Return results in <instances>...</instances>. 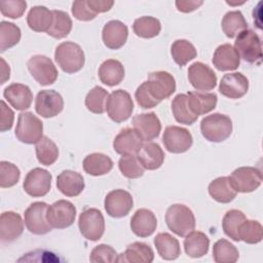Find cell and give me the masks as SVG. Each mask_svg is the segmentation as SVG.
Here are the masks:
<instances>
[{
    "label": "cell",
    "mask_w": 263,
    "mask_h": 263,
    "mask_svg": "<svg viewBox=\"0 0 263 263\" xmlns=\"http://www.w3.org/2000/svg\"><path fill=\"white\" fill-rule=\"evenodd\" d=\"M1 72H2V79H1V84H3L7 79H9L10 76V68L9 66L6 64V62L4 61L3 58H1Z\"/></svg>",
    "instance_id": "6f0895ef"
},
{
    "label": "cell",
    "mask_w": 263,
    "mask_h": 263,
    "mask_svg": "<svg viewBox=\"0 0 263 263\" xmlns=\"http://www.w3.org/2000/svg\"><path fill=\"white\" fill-rule=\"evenodd\" d=\"M239 253L234 245L221 238L214 243L213 259L217 263H234L238 260Z\"/></svg>",
    "instance_id": "b9f144b4"
},
{
    "label": "cell",
    "mask_w": 263,
    "mask_h": 263,
    "mask_svg": "<svg viewBox=\"0 0 263 263\" xmlns=\"http://www.w3.org/2000/svg\"><path fill=\"white\" fill-rule=\"evenodd\" d=\"M35 151L38 161L46 166L53 164L59 157L58 146L46 136H43L42 139L36 143Z\"/></svg>",
    "instance_id": "60d3db41"
},
{
    "label": "cell",
    "mask_w": 263,
    "mask_h": 263,
    "mask_svg": "<svg viewBox=\"0 0 263 263\" xmlns=\"http://www.w3.org/2000/svg\"><path fill=\"white\" fill-rule=\"evenodd\" d=\"M143 145V140L134 128L126 127L120 130L113 141V149L116 153L124 155L137 154Z\"/></svg>",
    "instance_id": "7402d4cb"
},
{
    "label": "cell",
    "mask_w": 263,
    "mask_h": 263,
    "mask_svg": "<svg viewBox=\"0 0 263 263\" xmlns=\"http://www.w3.org/2000/svg\"><path fill=\"white\" fill-rule=\"evenodd\" d=\"M1 105V116H0V130L6 132L12 127L14 120L13 111L6 105V103L2 100L0 102Z\"/></svg>",
    "instance_id": "db71d44e"
},
{
    "label": "cell",
    "mask_w": 263,
    "mask_h": 263,
    "mask_svg": "<svg viewBox=\"0 0 263 263\" xmlns=\"http://www.w3.org/2000/svg\"><path fill=\"white\" fill-rule=\"evenodd\" d=\"M217 95L215 92L189 91L187 93V104L190 111L196 115H203L216 108Z\"/></svg>",
    "instance_id": "4316f807"
},
{
    "label": "cell",
    "mask_w": 263,
    "mask_h": 263,
    "mask_svg": "<svg viewBox=\"0 0 263 263\" xmlns=\"http://www.w3.org/2000/svg\"><path fill=\"white\" fill-rule=\"evenodd\" d=\"M165 223L171 231L183 237L194 230L195 217L187 205L176 203L166 210Z\"/></svg>",
    "instance_id": "3957f363"
},
{
    "label": "cell",
    "mask_w": 263,
    "mask_h": 263,
    "mask_svg": "<svg viewBox=\"0 0 263 263\" xmlns=\"http://www.w3.org/2000/svg\"><path fill=\"white\" fill-rule=\"evenodd\" d=\"M212 62L219 71H233L238 68L240 58L231 44L225 43L216 48Z\"/></svg>",
    "instance_id": "d4e9b609"
},
{
    "label": "cell",
    "mask_w": 263,
    "mask_h": 263,
    "mask_svg": "<svg viewBox=\"0 0 263 263\" xmlns=\"http://www.w3.org/2000/svg\"><path fill=\"white\" fill-rule=\"evenodd\" d=\"M21 29L13 23L2 21L0 23V51L13 47L21 40Z\"/></svg>",
    "instance_id": "ee69618b"
},
{
    "label": "cell",
    "mask_w": 263,
    "mask_h": 263,
    "mask_svg": "<svg viewBox=\"0 0 263 263\" xmlns=\"http://www.w3.org/2000/svg\"><path fill=\"white\" fill-rule=\"evenodd\" d=\"M171 54L175 63L183 67L196 58L197 51L194 45L188 40L178 39L171 46Z\"/></svg>",
    "instance_id": "74e56055"
},
{
    "label": "cell",
    "mask_w": 263,
    "mask_h": 263,
    "mask_svg": "<svg viewBox=\"0 0 263 263\" xmlns=\"http://www.w3.org/2000/svg\"><path fill=\"white\" fill-rule=\"evenodd\" d=\"M135 98H136L138 105L144 109H150L159 104L157 101H155L150 96V93L147 90L145 82H143L140 86H138V88L135 92Z\"/></svg>",
    "instance_id": "f5cc1de1"
},
{
    "label": "cell",
    "mask_w": 263,
    "mask_h": 263,
    "mask_svg": "<svg viewBox=\"0 0 263 263\" xmlns=\"http://www.w3.org/2000/svg\"><path fill=\"white\" fill-rule=\"evenodd\" d=\"M248 89L249 80L239 72L225 74L219 84V91L229 99H239L248 92Z\"/></svg>",
    "instance_id": "d6986e66"
},
{
    "label": "cell",
    "mask_w": 263,
    "mask_h": 263,
    "mask_svg": "<svg viewBox=\"0 0 263 263\" xmlns=\"http://www.w3.org/2000/svg\"><path fill=\"white\" fill-rule=\"evenodd\" d=\"M54 60L58 66L66 73L73 74L82 69L85 57L82 48L72 41L59 44L54 51Z\"/></svg>",
    "instance_id": "6da1fadb"
},
{
    "label": "cell",
    "mask_w": 263,
    "mask_h": 263,
    "mask_svg": "<svg viewBox=\"0 0 263 263\" xmlns=\"http://www.w3.org/2000/svg\"><path fill=\"white\" fill-rule=\"evenodd\" d=\"M245 62L250 64H261L262 47L260 37L250 29L240 32L235 39L233 46Z\"/></svg>",
    "instance_id": "277c9868"
},
{
    "label": "cell",
    "mask_w": 263,
    "mask_h": 263,
    "mask_svg": "<svg viewBox=\"0 0 263 263\" xmlns=\"http://www.w3.org/2000/svg\"><path fill=\"white\" fill-rule=\"evenodd\" d=\"M162 143L168 152L179 154L184 153L191 148L193 138L187 128L177 125H170L166 126L163 132Z\"/></svg>",
    "instance_id": "7c38bea8"
},
{
    "label": "cell",
    "mask_w": 263,
    "mask_h": 263,
    "mask_svg": "<svg viewBox=\"0 0 263 263\" xmlns=\"http://www.w3.org/2000/svg\"><path fill=\"white\" fill-rule=\"evenodd\" d=\"M134 33L144 39H150L156 37L161 31V24L159 20L153 16H141L135 20L133 25Z\"/></svg>",
    "instance_id": "f35d334b"
},
{
    "label": "cell",
    "mask_w": 263,
    "mask_h": 263,
    "mask_svg": "<svg viewBox=\"0 0 263 263\" xmlns=\"http://www.w3.org/2000/svg\"><path fill=\"white\" fill-rule=\"evenodd\" d=\"M150 96L160 103L170 98L176 91L174 76L165 71H156L149 74L147 81H144Z\"/></svg>",
    "instance_id": "52a82bcc"
},
{
    "label": "cell",
    "mask_w": 263,
    "mask_h": 263,
    "mask_svg": "<svg viewBox=\"0 0 263 263\" xmlns=\"http://www.w3.org/2000/svg\"><path fill=\"white\" fill-rule=\"evenodd\" d=\"M78 227L86 239L97 241L105 231L104 216L98 209H86L79 215Z\"/></svg>",
    "instance_id": "9c48e42d"
},
{
    "label": "cell",
    "mask_w": 263,
    "mask_h": 263,
    "mask_svg": "<svg viewBox=\"0 0 263 263\" xmlns=\"http://www.w3.org/2000/svg\"><path fill=\"white\" fill-rule=\"evenodd\" d=\"M208 190L211 197L220 203H229L237 194L231 186L228 177H219L213 180Z\"/></svg>",
    "instance_id": "e575fe53"
},
{
    "label": "cell",
    "mask_w": 263,
    "mask_h": 263,
    "mask_svg": "<svg viewBox=\"0 0 263 263\" xmlns=\"http://www.w3.org/2000/svg\"><path fill=\"white\" fill-rule=\"evenodd\" d=\"M82 165L86 174L98 177L108 174L113 168V161L108 155L96 152L85 156Z\"/></svg>",
    "instance_id": "4dcf8cb0"
},
{
    "label": "cell",
    "mask_w": 263,
    "mask_h": 263,
    "mask_svg": "<svg viewBox=\"0 0 263 263\" xmlns=\"http://www.w3.org/2000/svg\"><path fill=\"white\" fill-rule=\"evenodd\" d=\"M109 93L105 88L101 86H95L87 92L85 97V107L91 113L102 114L106 110V102Z\"/></svg>",
    "instance_id": "f6af8a7d"
},
{
    "label": "cell",
    "mask_w": 263,
    "mask_h": 263,
    "mask_svg": "<svg viewBox=\"0 0 263 263\" xmlns=\"http://www.w3.org/2000/svg\"><path fill=\"white\" fill-rule=\"evenodd\" d=\"M106 111L110 119L116 123L127 120L134 111V102L130 95L123 89L112 91L106 102Z\"/></svg>",
    "instance_id": "5b68a950"
},
{
    "label": "cell",
    "mask_w": 263,
    "mask_h": 263,
    "mask_svg": "<svg viewBox=\"0 0 263 263\" xmlns=\"http://www.w3.org/2000/svg\"><path fill=\"white\" fill-rule=\"evenodd\" d=\"M27 67L32 77L41 85H50L58 79V70L46 55L36 54L29 59Z\"/></svg>",
    "instance_id": "30bf717a"
},
{
    "label": "cell",
    "mask_w": 263,
    "mask_h": 263,
    "mask_svg": "<svg viewBox=\"0 0 263 263\" xmlns=\"http://www.w3.org/2000/svg\"><path fill=\"white\" fill-rule=\"evenodd\" d=\"M133 126L140 138L145 142L156 139L161 132V123L154 112L142 113L133 118Z\"/></svg>",
    "instance_id": "ac0fdd59"
},
{
    "label": "cell",
    "mask_w": 263,
    "mask_h": 263,
    "mask_svg": "<svg viewBox=\"0 0 263 263\" xmlns=\"http://www.w3.org/2000/svg\"><path fill=\"white\" fill-rule=\"evenodd\" d=\"M238 236L240 240L247 243L255 245L262 240L263 228L262 225L255 220L246 219L238 228Z\"/></svg>",
    "instance_id": "bcb514c9"
},
{
    "label": "cell",
    "mask_w": 263,
    "mask_h": 263,
    "mask_svg": "<svg viewBox=\"0 0 263 263\" xmlns=\"http://www.w3.org/2000/svg\"><path fill=\"white\" fill-rule=\"evenodd\" d=\"M137 157L142 166L149 171L159 168L164 160V152L161 147L153 142L143 144L137 153Z\"/></svg>",
    "instance_id": "83f0119b"
},
{
    "label": "cell",
    "mask_w": 263,
    "mask_h": 263,
    "mask_svg": "<svg viewBox=\"0 0 263 263\" xmlns=\"http://www.w3.org/2000/svg\"><path fill=\"white\" fill-rule=\"evenodd\" d=\"M87 3L89 7L98 14L101 12H106L109 11L113 4L114 1H108V0H87Z\"/></svg>",
    "instance_id": "9f6ffc18"
},
{
    "label": "cell",
    "mask_w": 263,
    "mask_h": 263,
    "mask_svg": "<svg viewBox=\"0 0 263 263\" xmlns=\"http://www.w3.org/2000/svg\"><path fill=\"white\" fill-rule=\"evenodd\" d=\"M104 206L107 214L112 218L125 217L134 206L133 196L123 189L112 190L106 195Z\"/></svg>",
    "instance_id": "9a60e30c"
},
{
    "label": "cell",
    "mask_w": 263,
    "mask_h": 263,
    "mask_svg": "<svg viewBox=\"0 0 263 263\" xmlns=\"http://www.w3.org/2000/svg\"><path fill=\"white\" fill-rule=\"evenodd\" d=\"M57 187L66 196L75 197L78 196L84 189L83 177L74 171H63L57 177Z\"/></svg>",
    "instance_id": "484cf974"
},
{
    "label": "cell",
    "mask_w": 263,
    "mask_h": 263,
    "mask_svg": "<svg viewBox=\"0 0 263 263\" xmlns=\"http://www.w3.org/2000/svg\"><path fill=\"white\" fill-rule=\"evenodd\" d=\"M64 109V100L60 92L53 89L40 90L35 99V110L44 118L59 115Z\"/></svg>",
    "instance_id": "2e32d148"
},
{
    "label": "cell",
    "mask_w": 263,
    "mask_h": 263,
    "mask_svg": "<svg viewBox=\"0 0 263 263\" xmlns=\"http://www.w3.org/2000/svg\"><path fill=\"white\" fill-rule=\"evenodd\" d=\"M124 67L118 60H106L99 68V78L108 86L119 84L124 78Z\"/></svg>",
    "instance_id": "f546056e"
},
{
    "label": "cell",
    "mask_w": 263,
    "mask_h": 263,
    "mask_svg": "<svg viewBox=\"0 0 263 263\" xmlns=\"http://www.w3.org/2000/svg\"><path fill=\"white\" fill-rule=\"evenodd\" d=\"M245 214L239 210L228 211L222 220V228L224 233L234 241H240L238 236L239 225L246 220Z\"/></svg>",
    "instance_id": "7bdbcfd3"
},
{
    "label": "cell",
    "mask_w": 263,
    "mask_h": 263,
    "mask_svg": "<svg viewBox=\"0 0 263 263\" xmlns=\"http://www.w3.org/2000/svg\"><path fill=\"white\" fill-rule=\"evenodd\" d=\"M176 7L181 12H191L197 9L203 4V1H194V0H178L175 2Z\"/></svg>",
    "instance_id": "11a10c76"
},
{
    "label": "cell",
    "mask_w": 263,
    "mask_h": 263,
    "mask_svg": "<svg viewBox=\"0 0 263 263\" xmlns=\"http://www.w3.org/2000/svg\"><path fill=\"white\" fill-rule=\"evenodd\" d=\"M89 261L93 262V263L118 262V254L111 246L102 243L92 249L90 256H89Z\"/></svg>",
    "instance_id": "681fc988"
},
{
    "label": "cell",
    "mask_w": 263,
    "mask_h": 263,
    "mask_svg": "<svg viewBox=\"0 0 263 263\" xmlns=\"http://www.w3.org/2000/svg\"><path fill=\"white\" fill-rule=\"evenodd\" d=\"M3 97L15 110H26L31 107L33 93L28 85L22 83H12L5 87Z\"/></svg>",
    "instance_id": "603a6c76"
},
{
    "label": "cell",
    "mask_w": 263,
    "mask_h": 263,
    "mask_svg": "<svg viewBox=\"0 0 263 263\" xmlns=\"http://www.w3.org/2000/svg\"><path fill=\"white\" fill-rule=\"evenodd\" d=\"M210 247L209 237L201 231H191L184 239L185 253L191 258H200L208 254Z\"/></svg>",
    "instance_id": "1f68e13d"
},
{
    "label": "cell",
    "mask_w": 263,
    "mask_h": 263,
    "mask_svg": "<svg viewBox=\"0 0 263 263\" xmlns=\"http://www.w3.org/2000/svg\"><path fill=\"white\" fill-rule=\"evenodd\" d=\"M154 246L158 255L164 260H175L181 254L178 239L166 232L158 233L154 237Z\"/></svg>",
    "instance_id": "836d02e7"
},
{
    "label": "cell",
    "mask_w": 263,
    "mask_h": 263,
    "mask_svg": "<svg viewBox=\"0 0 263 263\" xmlns=\"http://www.w3.org/2000/svg\"><path fill=\"white\" fill-rule=\"evenodd\" d=\"M24 231L22 217L14 212H3L0 216V239L2 242H12Z\"/></svg>",
    "instance_id": "ffe728a7"
},
{
    "label": "cell",
    "mask_w": 263,
    "mask_h": 263,
    "mask_svg": "<svg viewBox=\"0 0 263 263\" xmlns=\"http://www.w3.org/2000/svg\"><path fill=\"white\" fill-rule=\"evenodd\" d=\"M21 177L20 168L8 161L2 160L0 162V186L2 188H9L14 186Z\"/></svg>",
    "instance_id": "c3c4849f"
},
{
    "label": "cell",
    "mask_w": 263,
    "mask_h": 263,
    "mask_svg": "<svg viewBox=\"0 0 263 263\" xmlns=\"http://www.w3.org/2000/svg\"><path fill=\"white\" fill-rule=\"evenodd\" d=\"M46 218L52 228H67L75 221L76 208L71 201L60 199L47 206Z\"/></svg>",
    "instance_id": "8fae6325"
},
{
    "label": "cell",
    "mask_w": 263,
    "mask_h": 263,
    "mask_svg": "<svg viewBox=\"0 0 263 263\" xmlns=\"http://www.w3.org/2000/svg\"><path fill=\"white\" fill-rule=\"evenodd\" d=\"M72 14L75 18L82 22L91 21L97 16V13L89 7L87 0H79L73 2Z\"/></svg>",
    "instance_id": "816d5d0a"
},
{
    "label": "cell",
    "mask_w": 263,
    "mask_h": 263,
    "mask_svg": "<svg viewBox=\"0 0 263 263\" xmlns=\"http://www.w3.org/2000/svg\"><path fill=\"white\" fill-rule=\"evenodd\" d=\"M188 79L196 90H212L217 85L216 73L212 68L201 62H195L189 66Z\"/></svg>",
    "instance_id": "e0dca14e"
},
{
    "label": "cell",
    "mask_w": 263,
    "mask_h": 263,
    "mask_svg": "<svg viewBox=\"0 0 263 263\" xmlns=\"http://www.w3.org/2000/svg\"><path fill=\"white\" fill-rule=\"evenodd\" d=\"M51 11H52V24L46 33L52 38L63 39L67 37L72 30V20L69 16V14L63 10H51Z\"/></svg>",
    "instance_id": "8d00e7d4"
},
{
    "label": "cell",
    "mask_w": 263,
    "mask_h": 263,
    "mask_svg": "<svg viewBox=\"0 0 263 263\" xmlns=\"http://www.w3.org/2000/svg\"><path fill=\"white\" fill-rule=\"evenodd\" d=\"M172 112L177 122L186 125L193 124L198 118V116L194 115L188 108L187 95L185 93H179L174 98L172 102Z\"/></svg>",
    "instance_id": "ab89813d"
},
{
    "label": "cell",
    "mask_w": 263,
    "mask_h": 263,
    "mask_svg": "<svg viewBox=\"0 0 263 263\" xmlns=\"http://www.w3.org/2000/svg\"><path fill=\"white\" fill-rule=\"evenodd\" d=\"M128 36V29L126 25H124L122 22L113 20L108 22L102 31V40L110 49H119L121 48Z\"/></svg>",
    "instance_id": "44dd1931"
},
{
    "label": "cell",
    "mask_w": 263,
    "mask_h": 263,
    "mask_svg": "<svg viewBox=\"0 0 263 263\" xmlns=\"http://www.w3.org/2000/svg\"><path fill=\"white\" fill-rule=\"evenodd\" d=\"M47 206V203L43 201H36L25 211V225L31 233L42 235L51 231L52 227L46 218Z\"/></svg>",
    "instance_id": "4fadbf2b"
},
{
    "label": "cell",
    "mask_w": 263,
    "mask_h": 263,
    "mask_svg": "<svg viewBox=\"0 0 263 263\" xmlns=\"http://www.w3.org/2000/svg\"><path fill=\"white\" fill-rule=\"evenodd\" d=\"M157 227L154 213L148 209H139L130 219V229L139 237L150 236Z\"/></svg>",
    "instance_id": "cb8c5ba5"
},
{
    "label": "cell",
    "mask_w": 263,
    "mask_h": 263,
    "mask_svg": "<svg viewBox=\"0 0 263 263\" xmlns=\"http://www.w3.org/2000/svg\"><path fill=\"white\" fill-rule=\"evenodd\" d=\"M14 134L22 143L36 144L43 137V123L32 112H22L18 115Z\"/></svg>",
    "instance_id": "8992f818"
},
{
    "label": "cell",
    "mask_w": 263,
    "mask_h": 263,
    "mask_svg": "<svg viewBox=\"0 0 263 263\" xmlns=\"http://www.w3.org/2000/svg\"><path fill=\"white\" fill-rule=\"evenodd\" d=\"M154 260V252L145 242L135 241L129 243L125 251L118 255V262L129 263H151Z\"/></svg>",
    "instance_id": "f1b7e54d"
},
{
    "label": "cell",
    "mask_w": 263,
    "mask_h": 263,
    "mask_svg": "<svg viewBox=\"0 0 263 263\" xmlns=\"http://www.w3.org/2000/svg\"><path fill=\"white\" fill-rule=\"evenodd\" d=\"M51 174L41 167L31 170L23 183L25 192L32 197H42L46 195L51 188Z\"/></svg>",
    "instance_id": "5bb4252c"
},
{
    "label": "cell",
    "mask_w": 263,
    "mask_h": 263,
    "mask_svg": "<svg viewBox=\"0 0 263 263\" xmlns=\"http://www.w3.org/2000/svg\"><path fill=\"white\" fill-rule=\"evenodd\" d=\"M27 8V2L23 0H4L0 2V10L4 16L10 18L21 17Z\"/></svg>",
    "instance_id": "f907efd6"
},
{
    "label": "cell",
    "mask_w": 263,
    "mask_h": 263,
    "mask_svg": "<svg viewBox=\"0 0 263 263\" xmlns=\"http://www.w3.org/2000/svg\"><path fill=\"white\" fill-rule=\"evenodd\" d=\"M231 186L236 192H253L261 186V171L253 166H240L235 168L228 177Z\"/></svg>",
    "instance_id": "ba28073f"
},
{
    "label": "cell",
    "mask_w": 263,
    "mask_h": 263,
    "mask_svg": "<svg viewBox=\"0 0 263 263\" xmlns=\"http://www.w3.org/2000/svg\"><path fill=\"white\" fill-rule=\"evenodd\" d=\"M200 132L206 141L221 143L230 137L232 133V121L227 115L214 113L202 118Z\"/></svg>",
    "instance_id": "7a4b0ae2"
},
{
    "label": "cell",
    "mask_w": 263,
    "mask_h": 263,
    "mask_svg": "<svg viewBox=\"0 0 263 263\" xmlns=\"http://www.w3.org/2000/svg\"><path fill=\"white\" fill-rule=\"evenodd\" d=\"M27 24L35 32H47L52 24V11L42 5L34 6L28 12Z\"/></svg>",
    "instance_id": "d6a6232c"
},
{
    "label": "cell",
    "mask_w": 263,
    "mask_h": 263,
    "mask_svg": "<svg viewBox=\"0 0 263 263\" xmlns=\"http://www.w3.org/2000/svg\"><path fill=\"white\" fill-rule=\"evenodd\" d=\"M221 27L228 38H234L240 32L248 29V23L239 10H232L225 13L222 18Z\"/></svg>",
    "instance_id": "d590c367"
},
{
    "label": "cell",
    "mask_w": 263,
    "mask_h": 263,
    "mask_svg": "<svg viewBox=\"0 0 263 263\" xmlns=\"http://www.w3.org/2000/svg\"><path fill=\"white\" fill-rule=\"evenodd\" d=\"M118 167L121 174L128 179H138L144 174V167L135 154L122 156L118 161Z\"/></svg>",
    "instance_id": "7dc6e473"
}]
</instances>
